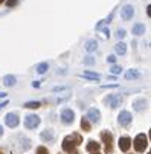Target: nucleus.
<instances>
[{"mask_svg":"<svg viewBox=\"0 0 151 154\" xmlns=\"http://www.w3.org/2000/svg\"><path fill=\"white\" fill-rule=\"evenodd\" d=\"M79 143H81V137L78 134H73V136L66 137V139L63 140V149L67 151V152H72L75 149V146L79 145Z\"/></svg>","mask_w":151,"mask_h":154,"instance_id":"nucleus-1","label":"nucleus"},{"mask_svg":"<svg viewBox=\"0 0 151 154\" xmlns=\"http://www.w3.org/2000/svg\"><path fill=\"white\" fill-rule=\"evenodd\" d=\"M146 145H148V142H146V136L142 134V133L137 134L136 139H134V148H136V151H139V152L145 151V149H146Z\"/></svg>","mask_w":151,"mask_h":154,"instance_id":"nucleus-2","label":"nucleus"},{"mask_svg":"<svg viewBox=\"0 0 151 154\" xmlns=\"http://www.w3.org/2000/svg\"><path fill=\"white\" fill-rule=\"evenodd\" d=\"M104 102L107 105H110L112 108H116V107H119L122 104V96H119V95H110V96H107L104 99Z\"/></svg>","mask_w":151,"mask_h":154,"instance_id":"nucleus-3","label":"nucleus"},{"mask_svg":"<svg viewBox=\"0 0 151 154\" xmlns=\"http://www.w3.org/2000/svg\"><path fill=\"white\" fill-rule=\"evenodd\" d=\"M118 122H119L122 127L130 125V122H131V115H130V112H127V110L121 112V113H119V116H118Z\"/></svg>","mask_w":151,"mask_h":154,"instance_id":"nucleus-4","label":"nucleus"},{"mask_svg":"<svg viewBox=\"0 0 151 154\" xmlns=\"http://www.w3.org/2000/svg\"><path fill=\"white\" fill-rule=\"evenodd\" d=\"M73 119H75V113L72 112L70 108H66V110H63L61 112V121L64 122V124H72L73 122Z\"/></svg>","mask_w":151,"mask_h":154,"instance_id":"nucleus-5","label":"nucleus"},{"mask_svg":"<svg viewBox=\"0 0 151 154\" xmlns=\"http://www.w3.org/2000/svg\"><path fill=\"white\" fill-rule=\"evenodd\" d=\"M38 124H40V118L37 115H28L25 119L26 128H35V127H38Z\"/></svg>","mask_w":151,"mask_h":154,"instance_id":"nucleus-6","label":"nucleus"},{"mask_svg":"<svg viewBox=\"0 0 151 154\" xmlns=\"http://www.w3.org/2000/svg\"><path fill=\"white\" fill-rule=\"evenodd\" d=\"M5 122H6V125L8 127H11V128H15L17 125H18V116L15 115V113H8L6 115V118H5Z\"/></svg>","mask_w":151,"mask_h":154,"instance_id":"nucleus-7","label":"nucleus"},{"mask_svg":"<svg viewBox=\"0 0 151 154\" xmlns=\"http://www.w3.org/2000/svg\"><path fill=\"white\" fill-rule=\"evenodd\" d=\"M99 118H101V113H99V110L96 108H90L89 112H87V119L92 121V122H99Z\"/></svg>","mask_w":151,"mask_h":154,"instance_id":"nucleus-8","label":"nucleus"},{"mask_svg":"<svg viewBox=\"0 0 151 154\" xmlns=\"http://www.w3.org/2000/svg\"><path fill=\"white\" fill-rule=\"evenodd\" d=\"M133 14H134V11H133V6H130V5L124 6L122 11H121V17H122L124 20H130V18L133 17Z\"/></svg>","mask_w":151,"mask_h":154,"instance_id":"nucleus-9","label":"nucleus"},{"mask_svg":"<svg viewBox=\"0 0 151 154\" xmlns=\"http://www.w3.org/2000/svg\"><path fill=\"white\" fill-rule=\"evenodd\" d=\"M101 137H102V140L105 142V149L110 151V149H112V134L107 133V131H104V133H101Z\"/></svg>","mask_w":151,"mask_h":154,"instance_id":"nucleus-10","label":"nucleus"},{"mask_svg":"<svg viewBox=\"0 0 151 154\" xmlns=\"http://www.w3.org/2000/svg\"><path fill=\"white\" fill-rule=\"evenodd\" d=\"M130 146H131L130 137H121V139H119V148H121L122 151H127Z\"/></svg>","mask_w":151,"mask_h":154,"instance_id":"nucleus-11","label":"nucleus"},{"mask_svg":"<svg viewBox=\"0 0 151 154\" xmlns=\"http://www.w3.org/2000/svg\"><path fill=\"white\" fill-rule=\"evenodd\" d=\"M124 76H125V79H136V78L140 76V73H139L137 69H130V70H127V72H125Z\"/></svg>","mask_w":151,"mask_h":154,"instance_id":"nucleus-12","label":"nucleus"},{"mask_svg":"<svg viewBox=\"0 0 151 154\" xmlns=\"http://www.w3.org/2000/svg\"><path fill=\"white\" fill-rule=\"evenodd\" d=\"M115 52H116L118 55L127 54V45H125V43H118V45L115 46Z\"/></svg>","mask_w":151,"mask_h":154,"instance_id":"nucleus-13","label":"nucleus"},{"mask_svg":"<svg viewBox=\"0 0 151 154\" xmlns=\"http://www.w3.org/2000/svg\"><path fill=\"white\" fill-rule=\"evenodd\" d=\"M15 76L14 75H6L5 78H3V84L6 85V87H12V85H15Z\"/></svg>","mask_w":151,"mask_h":154,"instance_id":"nucleus-14","label":"nucleus"},{"mask_svg":"<svg viewBox=\"0 0 151 154\" xmlns=\"http://www.w3.org/2000/svg\"><path fill=\"white\" fill-rule=\"evenodd\" d=\"M96 48H98V43L95 40H90L85 43V51L87 52H93V51H96Z\"/></svg>","mask_w":151,"mask_h":154,"instance_id":"nucleus-15","label":"nucleus"},{"mask_svg":"<svg viewBox=\"0 0 151 154\" xmlns=\"http://www.w3.org/2000/svg\"><path fill=\"white\" fill-rule=\"evenodd\" d=\"M143 32H145V26H143L142 23L134 25V28H133V34H134V35H142Z\"/></svg>","mask_w":151,"mask_h":154,"instance_id":"nucleus-16","label":"nucleus"},{"mask_svg":"<svg viewBox=\"0 0 151 154\" xmlns=\"http://www.w3.org/2000/svg\"><path fill=\"white\" fill-rule=\"evenodd\" d=\"M48 69H49V64H48V63H41V64L37 66V72H38V73H46Z\"/></svg>","mask_w":151,"mask_h":154,"instance_id":"nucleus-17","label":"nucleus"},{"mask_svg":"<svg viewBox=\"0 0 151 154\" xmlns=\"http://www.w3.org/2000/svg\"><path fill=\"white\" fill-rule=\"evenodd\" d=\"M99 143L98 142H95V140H90L89 142V145H87V151H98L99 149Z\"/></svg>","mask_w":151,"mask_h":154,"instance_id":"nucleus-18","label":"nucleus"},{"mask_svg":"<svg viewBox=\"0 0 151 154\" xmlns=\"http://www.w3.org/2000/svg\"><path fill=\"white\" fill-rule=\"evenodd\" d=\"M145 104H146V101H145V99L136 101V102H134V108L137 110V112H142V110L145 108Z\"/></svg>","mask_w":151,"mask_h":154,"instance_id":"nucleus-19","label":"nucleus"},{"mask_svg":"<svg viewBox=\"0 0 151 154\" xmlns=\"http://www.w3.org/2000/svg\"><path fill=\"white\" fill-rule=\"evenodd\" d=\"M81 127H82L84 131H90V124H89V119H87V118H82V121H81Z\"/></svg>","mask_w":151,"mask_h":154,"instance_id":"nucleus-20","label":"nucleus"},{"mask_svg":"<svg viewBox=\"0 0 151 154\" xmlns=\"http://www.w3.org/2000/svg\"><path fill=\"white\" fill-rule=\"evenodd\" d=\"M81 76H84V78H90V79H99V75H98V73H93V72H84Z\"/></svg>","mask_w":151,"mask_h":154,"instance_id":"nucleus-21","label":"nucleus"},{"mask_svg":"<svg viewBox=\"0 0 151 154\" xmlns=\"http://www.w3.org/2000/svg\"><path fill=\"white\" fill-rule=\"evenodd\" d=\"M40 105H41V104H40L38 101H31V102H26V104H25L26 108H38Z\"/></svg>","mask_w":151,"mask_h":154,"instance_id":"nucleus-22","label":"nucleus"},{"mask_svg":"<svg viewBox=\"0 0 151 154\" xmlns=\"http://www.w3.org/2000/svg\"><path fill=\"white\" fill-rule=\"evenodd\" d=\"M121 70H122V69L119 67V66H113V67L110 69V72H112V73H115V75H119V73H121Z\"/></svg>","mask_w":151,"mask_h":154,"instance_id":"nucleus-23","label":"nucleus"},{"mask_svg":"<svg viewBox=\"0 0 151 154\" xmlns=\"http://www.w3.org/2000/svg\"><path fill=\"white\" fill-rule=\"evenodd\" d=\"M41 137H43V139H52L54 136H52L51 131H45V133H41Z\"/></svg>","mask_w":151,"mask_h":154,"instance_id":"nucleus-24","label":"nucleus"},{"mask_svg":"<svg viewBox=\"0 0 151 154\" xmlns=\"http://www.w3.org/2000/svg\"><path fill=\"white\" fill-rule=\"evenodd\" d=\"M37 154H48V148H45V146H40V148L37 149Z\"/></svg>","mask_w":151,"mask_h":154,"instance_id":"nucleus-25","label":"nucleus"},{"mask_svg":"<svg viewBox=\"0 0 151 154\" xmlns=\"http://www.w3.org/2000/svg\"><path fill=\"white\" fill-rule=\"evenodd\" d=\"M17 3H18V0H8V2H6L8 6H15Z\"/></svg>","mask_w":151,"mask_h":154,"instance_id":"nucleus-26","label":"nucleus"},{"mask_svg":"<svg viewBox=\"0 0 151 154\" xmlns=\"http://www.w3.org/2000/svg\"><path fill=\"white\" fill-rule=\"evenodd\" d=\"M116 35H118V37H119V38H122V37H124V35H125V31H124V29H119V31H118V34H116Z\"/></svg>","mask_w":151,"mask_h":154,"instance_id":"nucleus-27","label":"nucleus"},{"mask_svg":"<svg viewBox=\"0 0 151 154\" xmlns=\"http://www.w3.org/2000/svg\"><path fill=\"white\" fill-rule=\"evenodd\" d=\"M84 63H85V64H93V63H95V60H93V58H85V60H84Z\"/></svg>","mask_w":151,"mask_h":154,"instance_id":"nucleus-28","label":"nucleus"},{"mask_svg":"<svg viewBox=\"0 0 151 154\" xmlns=\"http://www.w3.org/2000/svg\"><path fill=\"white\" fill-rule=\"evenodd\" d=\"M107 60H109V63H115V60H116V57H109V58H107Z\"/></svg>","mask_w":151,"mask_h":154,"instance_id":"nucleus-29","label":"nucleus"},{"mask_svg":"<svg viewBox=\"0 0 151 154\" xmlns=\"http://www.w3.org/2000/svg\"><path fill=\"white\" fill-rule=\"evenodd\" d=\"M146 14H148V15H149V17H151V5H149V6H148V8H146Z\"/></svg>","mask_w":151,"mask_h":154,"instance_id":"nucleus-30","label":"nucleus"},{"mask_svg":"<svg viewBox=\"0 0 151 154\" xmlns=\"http://www.w3.org/2000/svg\"><path fill=\"white\" fill-rule=\"evenodd\" d=\"M6 104H8V101H5V102H0V108H3Z\"/></svg>","mask_w":151,"mask_h":154,"instance_id":"nucleus-31","label":"nucleus"},{"mask_svg":"<svg viewBox=\"0 0 151 154\" xmlns=\"http://www.w3.org/2000/svg\"><path fill=\"white\" fill-rule=\"evenodd\" d=\"M3 134V128H2V125H0V136Z\"/></svg>","mask_w":151,"mask_h":154,"instance_id":"nucleus-32","label":"nucleus"},{"mask_svg":"<svg viewBox=\"0 0 151 154\" xmlns=\"http://www.w3.org/2000/svg\"><path fill=\"white\" fill-rule=\"evenodd\" d=\"M6 96V93H2V92H0V98H5Z\"/></svg>","mask_w":151,"mask_h":154,"instance_id":"nucleus-33","label":"nucleus"},{"mask_svg":"<svg viewBox=\"0 0 151 154\" xmlns=\"http://www.w3.org/2000/svg\"><path fill=\"white\" fill-rule=\"evenodd\" d=\"M2 2H5V0H0V3H2Z\"/></svg>","mask_w":151,"mask_h":154,"instance_id":"nucleus-34","label":"nucleus"},{"mask_svg":"<svg viewBox=\"0 0 151 154\" xmlns=\"http://www.w3.org/2000/svg\"><path fill=\"white\" fill-rule=\"evenodd\" d=\"M149 136H151V130H149Z\"/></svg>","mask_w":151,"mask_h":154,"instance_id":"nucleus-35","label":"nucleus"},{"mask_svg":"<svg viewBox=\"0 0 151 154\" xmlns=\"http://www.w3.org/2000/svg\"><path fill=\"white\" fill-rule=\"evenodd\" d=\"M95 154H98V152H95Z\"/></svg>","mask_w":151,"mask_h":154,"instance_id":"nucleus-36","label":"nucleus"},{"mask_svg":"<svg viewBox=\"0 0 151 154\" xmlns=\"http://www.w3.org/2000/svg\"><path fill=\"white\" fill-rule=\"evenodd\" d=\"M149 154H151V151H149Z\"/></svg>","mask_w":151,"mask_h":154,"instance_id":"nucleus-37","label":"nucleus"}]
</instances>
